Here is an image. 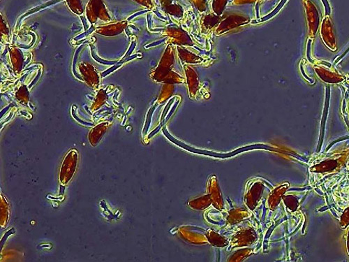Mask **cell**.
<instances>
[{
	"label": "cell",
	"mask_w": 349,
	"mask_h": 262,
	"mask_svg": "<svg viewBox=\"0 0 349 262\" xmlns=\"http://www.w3.org/2000/svg\"><path fill=\"white\" fill-rule=\"evenodd\" d=\"M249 1H254V0H235V1L238 3V4H240V3L249 2Z\"/></svg>",
	"instance_id": "9c48e42d"
},
{
	"label": "cell",
	"mask_w": 349,
	"mask_h": 262,
	"mask_svg": "<svg viewBox=\"0 0 349 262\" xmlns=\"http://www.w3.org/2000/svg\"><path fill=\"white\" fill-rule=\"evenodd\" d=\"M319 32L324 44L330 51L335 52L337 50V40L334 35L333 25L329 15H326L323 19L320 25Z\"/></svg>",
	"instance_id": "7a4b0ae2"
},
{
	"label": "cell",
	"mask_w": 349,
	"mask_h": 262,
	"mask_svg": "<svg viewBox=\"0 0 349 262\" xmlns=\"http://www.w3.org/2000/svg\"><path fill=\"white\" fill-rule=\"evenodd\" d=\"M227 0H215L213 3L214 10L217 13L220 14L225 9L226 4Z\"/></svg>",
	"instance_id": "277c9868"
},
{
	"label": "cell",
	"mask_w": 349,
	"mask_h": 262,
	"mask_svg": "<svg viewBox=\"0 0 349 262\" xmlns=\"http://www.w3.org/2000/svg\"><path fill=\"white\" fill-rule=\"evenodd\" d=\"M315 73L321 81L328 84H339L345 81V77L335 70L323 65H315Z\"/></svg>",
	"instance_id": "3957f363"
},
{
	"label": "cell",
	"mask_w": 349,
	"mask_h": 262,
	"mask_svg": "<svg viewBox=\"0 0 349 262\" xmlns=\"http://www.w3.org/2000/svg\"><path fill=\"white\" fill-rule=\"evenodd\" d=\"M322 1L324 2L325 8H326V15H329L330 13V7H329L328 1V0H322Z\"/></svg>",
	"instance_id": "ba28073f"
},
{
	"label": "cell",
	"mask_w": 349,
	"mask_h": 262,
	"mask_svg": "<svg viewBox=\"0 0 349 262\" xmlns=\"http://www.w3.org/2000/svg\"><path fill=\"white\" fill-rule=\"evenodd\" d=\"M135 1H137V2L140 3V4H142V5L146 6H151L150 0H135Z\"/></svg>",
	"instance_id": "52a82bcc"
},
{
	"label": "cell",
	"mask_w": 349,
	"mask_h": 262,
	"mask_svg": "<svg viewBox=\"0 0 349 262\" xmlns=\"http://www.w3.org/2000/svg\"><path fill=\"white\" fill-rule=\"evenodd\" d=\"M286 1H287V0H283V1H282V2H281V4H279L278 7H277V9H276L275 11H274L272 13V14H269V15L268 16H267V17H265V18H264V19H262V20H261V21H264L267 20V19H269V18L272 17V16H274V14H275L276 13H277V11H278L279 10V9H280V8L282 7V6H283L284 4H285Z\"/></svg>",
	"instance_id": "8992f818"
},
{
	"label": "cell",
	"mask_w": 349,
	"mask_h": 262,
	"mask_svg": "<svg viewBox=\"0 0 349 262\" xmlns=\"http://www.w3.org/2000/svg\"><path fill=\"white\" fill-rule=\"evenodd\" d=\"M68 4L72 10L80 11L81 5L79 0H67Z\"/></svg>",
	"instance_id": "5b68a950"
},
{
	"label": "cell",
	"mask_w": 349,
	"mask_h": 262,
	"mask_svg": "<svg viewBox=\"0 0 349 262\" xmlns=\"http://www.w3.org/2000/svg\"><path fill=\"white\" fill-rule=\"evenodd\" d=\"M92 29H90V30L87 31V32H85V33L82 34V35L79 36V37L78 39L81 38V37H84V36L88 35L89 33H90L91 31H92Z\"/></svg>",
	"instance_id": "30bf717a"
},
{
	"label": "cell",
	"mask_w": 349,
	"mask_h": 262,
	"mask_svg": "<svg viewBox=\"0 0 349 262\" xmlns=\"http://www.w3.org/2000/svg\"><path fill=\"white\" fill-rule=\"evenodd\" d=\"M306 14L308 35L314 39L321 25V17L317 7L311 0H302Z\"/></svg>",
	"instance_id": "6da1fadb"
}]
</instances>
